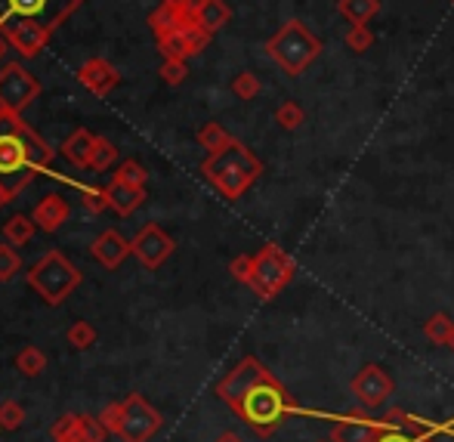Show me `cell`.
<instances>
[{"instance_id":"obj_1","label":"cell","mask_w":454,"mask_h":442,"mask_svg":"<svg viewBox=\"0 0 454 442\" xmlns=\"http://www.w3.org/2000/svg\"><path fill=\"white\" fill-rule=\"evenodd\" d=\"M216 396L260 437H272L297 408L285 383L254 356H245L216 383Z\"/></svg>"},{"instance_id":"obj_2","label":"cell","mask_w":454,"mask_h":442,"mask_svg":"<svg viewBox=\"0 0 454 442\" xmlns=\"http://www.w3.org/2000/svg\"><path fill=\"white\" fill-rule=\"evenodd\" d=\"M53 164V149L19 112L0 108V208Z\"/></svg>"},{"instance_id":"obj_3","label":"cell","mask_w":454,"mask_h":442,"mask_svg":"<svg viewBox=\"0 0 454 442\" xmlns=\"http://www.w3.org/2000/svg\"><path fill=\"white\" fill-rule=\"evenodd\" d=\"M201 174L223 198L235 201V198H241L257 183V177L263 174V162H260L245 143L232 139V143L223 146L220 152H210V155L204 158Z\"/></svg>"},{"instance_id":"obj_4","label":"cell","mask_w":454,"mask_h":442,"mask_svg":"<svg viewBox=\"0 0 454 442\" xmlns=\"http://www.w3.org/2000/svg\"><path fill=\"white\" fill-rule=\"evenodd\" d=\"M266 53H270V59L281 68V72L291 75V78H297V75H303L306 68L318 59V53H322V41H318V37L312 35L300 19H291V22H285L270 37Z\"/></svg>"},{"instance_id":"obj_5","label":"cell","mask_w":454,"mask_h":442,"mask_svg":"<svg viewBox=\"0 0 454 442\" xmlns=\"http://www.w3.org/2000/svg\"><path fill=\"white\" fill-rule=\"evenodd\" d=\"M99 421L106 424L108 433H114L124 442H149L161 427V414L139 393H130L127 399L106 406L99 412Z\"/></svg>"},{"instance_id":"obj_6","label":"cell","mask_w":454,"mask_h":442,"mask_svg":"<svg viewBox=\"0 0 454 442\" xmlns=\"http://www.w3.org/2000/svg\"><path fill=\"white\" fill-rule=\"evenodd\" d=\"M28 285L37 291V297L50 306H59L68 300V294L81 285V269L59 251H47L35 266L28 269Z\"/></svg>"},{"instance_id":"obj_7","label":"cell","mask_w":454,"mask_h":442,"mask_svg":"<svg viewBox=\"0 0 454 442\" xmlns=\"http://www.w3.org/2000/svg\"><path fill=\"white\" fill-rule=\"evenodd\" d=\"M294 272H297L294 257H287L278 245H266L254 254V272H251L247 288H251L260 300H272L291 285Z\"/></svg>"},{"instance_id":"obj_8","label":"cell","mask_w":454,"mask_h":442,"mask_svg":"<svg viewBox=\"0 0 454 442\" xmlns=\"http://www.w3.org/2000/svg\"><path fill=\"white\" fill-rule=\"evenodd\" d=\"M84 0H0V25L37 22L56 31Z\"/></svg>"},{"instance_id":"obj_9","label":"cell","mask_w":454,"mask_h":442,"mask_svg":"<svg viewBox=\"0 0 454 442\" xmlns=\"http://www.w3.org/2000/svg\"><path fill=\"white\" fill-rule=\"evenodd\" d=\"M210 37L214 35H207V31L192 19V6H189V12H185L174 28L158 35V50H161L164 59H192V56H198L207 47Z\"/></svg>"},{"instance_id":"obj_10","label":"cell","mask_w":454,"mask_h":442,"mask_svg":"<svg viewBox=\"0 0 454 442\" xmlns=\"http://www.w3.org/2000/svg\"><path fill=\"white\" fill-rule=\"evenodd\" d=\"M37 96H41V84H37V78L25 66L6 62L0 68V108H10V112L22 114Z\"/></svg>"},{"instance_id":"obj_11","label":"cell","mask_w":454,"mask_h":442,"mask_svg":"<svg viewBox=\"0 0 454 442\" xmlns=\"http://www.w3.org/2000/svg\"><path fill=\"white\" fill-rule=\"evenodd\" d=\"M439 433H442V424H430V421L414 418L402 408H393L383 418L374 442H439Z\"/></svg>"},{"instance_id":"obj_12","label":"cell","mask_w":454,"mask_h":442,"mask_svg":"<svg viewBox=\"0 0 454 442\" xmlns=\"http://www.w3.org/2000/svg\"><path fill=\"white\" fill-rule=\"evenodd\" d=\"M349 390H353V396L362 402V408L374 412V408H380L383 402H387L389 396H393L395 383H393V377H389L387 368H380V365L368 362V365H362L359 375L353 377Z\"/></svg>"},{"instance_id":"obj_13","label":"cell","mask_w":454,"mask_h":442,"mask_svg":"<svg viewBox=\"0 0 454 442\" xmlns=\"http://www.w3.org/2000/svg\"><path fill=\"white\" fill-rule=\"evenodd\" d=\"M130 245H133V257H137L145 269H158L176 248L174 239H170L158 223H149V226L139 229L137 239H133Z\"/></svg>"},{"instance_id":"obj_14","label":"cell","mask_w":454,"mask_h":442,"mask_svg":"<svg viewBox=\"0 0 454 442\" xmlns=\"http://www.w3.org/2000/svg\"><path fill=\"white\" fill-rule=\"evenodd\" d=\"M53 442H106L108 430L99 421V414H62L53 427H50Z\"/></svg>"},{"instance_id":"obj_15","label":"cell","mask_w":454,"mask_h":442,"mask_svg":"<svg viewBox=\"0 0 454 442\" xmlns=\"http://www.w3.org/2000/svg\"><path fill=\"white\" fill-rule=\"evenodd\" d=\"M0 35L6 37V43H10L12 50H19V56L35 59L41 50H47L53 31L37 22H6V25H0Z\"/></svg>"},{"instance_id":"obj_16","label":"cell","mask_w":454,"mask_h":442,"mask_svg":"<svg viewBox=\"0 0 454 442\" xmlns=\"http://www.w3.org/2000/svg\"><path fill=\"white\" fill-rule=\"evenodd\" d=\"M380 421L368 418L362 412H353V414H343L340 421L334 424V433H331V442H374L377 433H380Z\"/></svg>"},{"instance_id":"obj_17","label":"cell","mask_w":454,"mask_h":442,"mask_svg":"<svg viewBox=\"0 0 454 442\" xmlns=\"http://www.w3.org/2000/svg\"><path fill=\"white\" fill-rule=\"evenodd\" d=\"M90 254L106 269H118L133 254V245L118 233V229H106V233L96 235V241L90 245Z\"/></svg>"},{"instance_id":"obj_18","label":"cell","mask_w":454,"mask_h":442,"mask_svg":"<svg viewBox=\"0 0 454 442\" xmlns=\"http://www.w3.org/2000/svg\"><path fill=\"white\" fill-rule=\"evenodd\" d=\"M78 81L90 90L93 96H108L121 84V75L108 59H87L84 66L78 68Z\"/></svg>"},{"instance_id":"obj_19","label":"cell","mask_w":454,"mask_h":442,"mask_svg":"<svg viewBox=\"0 0 454 442\" xmlns=\"http://www.w3.org/2000/svg\"><path fill=\"white\" fill-rule=\"evenodd\" d=\"M68 214H72V208H68L66 198L50 192V195H43L41 201H37V208L31 210V220H35L37 229H43V233H56V229L68 220Z\"/></svg>"},{"instance_id":"obj_20","label":"cell","mask_w":454,"mask_h":442,"mask_svg":"<svg viewBox=\"0 0 454 442\" xmlns=\"http://www.w3.org/2000/svg\"><path fill=\"white\" fill-rule=\"evenodd\" d=\"M192 19H195L207 35H216V31L229 25L232 10H229L226 0H195V4H192Z\"/></svg>"},{"instance_id":"obj_21","label":"cell","mask_w":454,"mask_h":442,"mask_svg":"<svg viewBox=\"0 0 454 442\" xmlns=\"http://www.w3.org/2000/svg\"><path fill=\"white\" fill-rule=\"evenodd\" d=\"M106 195H108V208L118 217H130L133 210L145 201V189L127 185V183H121V179H112V183L106 185Z\"/></svg>"},{"instance_id":"obj_22","label":"cell","mask_w":454,"mask_h":442,"mask_svg":"<svg viewBox=\"0 0 454 442\" xmlns=\"http://www.w3.org/2000/svg\"><path fill=\"white\" fill-rule=\"evenodd\" d=\"M93 146H96L93 133L87 130V127H78V130L62 143V155H66V162H72L74 168H90Z\"/></svg>"},{"instance_id":"obj_23","label":"cell","mask_w":454,"mask_h":442,"mask_svg":"<svg viewBox=\"0 0 454 442\" xmlns=\"http://www.w3.org/2000/svg\"><path fill=\"white\" fill-rule=\"evenodd\" d=\"M424 335H427V341L436 343V347H451L454 319L449 316V312H433V316L424 322Z\"/></svg>"},{"instance_id":"obj_24","label":"cell","mask_w":454,"mask_h":442,"mask_svg":"<svg viewBox=\"0 0 454 442\" xmlns=\"http://www.w3.org/2000/svg\"><path fill=\"white\" fill-rule=\"evenodd\" d=\"M337 10L349 25H368L380 12V0H340Z\"/></svg>"},{"instance_id":"obj_25","label":"cell","mask_w":454,"mask_h":442,"mask_svg":"<svg viewBox=\"0 0 454 442\" xmlns=\"http://www.w3.org/2000/svg\"><path fill=\"white\" fill-rule=\"evenodd\" d=\"M35 229H37V223L31 220V217H22V214L10 217V220L4 223V239H6V245H12V248L28 245V241L35 239Z\"/></svg>"},{"instance_id":"obj_26","label":"cell","mask_w":454,"mask_h":442,"mask_svg":"<svg viewBox=\"0 0 454 442\" xmlns=\"http://www.w3.org/2000/svg\"><path fill=\"white\" fill-rule=\"evenodd\" d=\"M235 137H229V130L223 124H216V121H207V124L198 130V143H201V149H207V155L210 152H220L223 146H229Z\"/></svg>"},{"instance_id":"obj_27","label":"cell","mask_w":454,"mask_h":442,"mask_svg":"<svg viewBox=\"0 0 454 442\" xmlns=\"http://www.w3.org/2000/svg\"><path fill=\"white\" fill-rule=\"evenodd\" d=\"M16 368L22 371L25 377H37L43 368H47V356H43V350H37V347H22L16 353Z\"/></svg>"},{"instance_id":"obj_28","label":"cell","mask_w":454,"mask_h":442,"mask_svg":"<svg viewBox=\"0 0 454 442\" xmlns=\"http://www.w3.org/2000/svg\"><path fill=\"white\" fill-rule=\"evenodd\" d=\"M96 328L90 322H84V319H81V322H72L68 325V331H66V341H68V347L72 350H90L93 343H96Z\"/></svg>"},{"instance_id":"obj_29","label":"cell","mask_w":454,"mask_h":442,"mask_svg":"<svg viewBox=\"0 0 454 442\" xmlns=\"http://www.w3.org/2000/svg\"><path fill=\"white\" fill-rule=\"evenodd\" d=\"M114 158H118V146L112 143V139L106 137H96V146H93V158H90V170H108L114 164Z\"/></svg>"},{"instance_id":"obj_30","label":"cell","mask_w":454,"mask_h":442,"mask_svg":"<svg viewBox=\"0 0 454 442\" xmlns=\"http://www.w3.org/2000/svg\"><path fill=\"white\" fill-rule=\"evenodd\" d=\"M25 424V408L16 399H4L0 402V430L12 433Z\"/></svg>"},{"instance_id":"obj_31","label":"cell","mask_w":454,"mask_h":442,"mask_svg":"<svg viewBox=\"0 0 454 442\" xmlns=\"http://www.w3.org/2000/svg\"><path fill=\"white\" fill-rule=\"evenodd\" d=\"M114 179H121V183H127V185H137V189H145V179H149V170H145L139 162H133V158H127V162L118 168V174H114Z\"/></svg>"},{"instance_id":"obj_32","label":"cell","mask_w":454,"mask_h":442,"mask_svg":"<svg viewBox=\"0 0 454 442\" xmlns=\"http://www.w3.org/2000/svg\"><path fill=\"white\" fill-rule=\"evenodd\" d=\"M303 118H306L303 108H300L297 102H291V99L281 102V106L275 108V121H278V124L285 127V130H297V127L303 124Z\"/></svg>"},{"instance_id":"obj_33","label":"cell","mask_w":454,"mask_h":442,"mask_svg":"<svg viewBox=\"0 0 454 442\" xmlns=\"http://www.w3.org/2000/svg\"><path fill=\"white\" fill-rule=\"evenodd\" d=\"M343 41H347V47L353 50V53H364V50L374 43V35H371L368 25H353V28L347 31V37H343Z\"/></svg>"},{"instance_id":"obj_34","label":"cell","mask_w":454,"mask_h":442,"mask_svg":"<svg viewBox=\"0 0 454 442\" xmlns=\"http://www.w3.org/2000/svg\"><path fill=\"white\" fill-rule=\"evenodd\" d=\"M232 93L239 96V99H254V96L260 93V81H257V75H254V72H241V75H235V81H232Z\"/></svg>"},{"instance_id":"obj_35","label":"cell","mask_w":454,"mask_h":442,"mask_svg":"<svg viewBox=\"0 0 454 442\" xmlns=\"http://www.w3.org/2000/svg\"><path fill=\"white\" fill-rule=\"evenodd\" d=\"M158 75H161V81L168 87H180L185 81V75H189V68H185V59H164V66Z\"/></svg>"},{"instance_id":"obj_36","label":"cell","mask_w":454,"mask_h":442,"mask_svg":"<svg viewBox=\"0 0 454 442\" xmlns=\"http://www.w3.org/2000/svg\"><path fill=\"white\" fill-rule=\"evenodd\" d=\"M22 269V257L12 251V245H0V281H10Z\"/></svg>"},{"instance_id":"obj_37","label":"cell","mask_w":454,"mask_h":442,"mask_svg":"<svg viewBox=\"0 0 454 442\" xmlns=\"http://www.w3.org/2000/svg\"><path fill=\"white\" fill-rule=\"evenodd\" d=\"M81 195H84V208L90 214H102L108 208V195L106 189H93V185H81Z\"/></svg>"},{"instance_id":"obj_38","label":"cell","mask_w":454,"mask_h":442,"mask_svg":"<svg viewBox=\"0 0 454 442\" xmlns=\"http://www.w3.org/2000/svg\"><path fill=\"white\" fill-rule=\"evenodd\" d=\"M229 272L247 285V281H251V272H254V257H251V254H239V257L229 264Z\"/></svg>"},{"instance_id":"obj_39","label":"cell","mask_w":454,"mask_h":442,"mask_svg":"<svg viewBox=\"0 0 454 442\" xmlns=\"http://www.w3.org/2000/svg\"><path fill=\"white\" fill-rule=\"evenodd\" d=\"M214 442H245L239 437V433H223V437H216Z\"/></svg>"},{"instance_id":"obj_40","label":"cell","mask_w":454,"mask_h":442,"mask_svg":"<svg viewBox=\"0 0 454 442\" xmlns=\"http://www.w3.org/2000/svg\"><path fill=\"white\" fill-rule=\"evenodd\" d=\"M161 4H170V6H192L195 0H161Z\"/></svg>"},{"instance_id":"obj_41","label":"cell","mask_w":454,"mask_h":442,"mask_svg":"<svg viewBox=\"0 0 454 442\" xmlns=\"http://www.w3.org/2000/svg\"><path fill=\"white\" fill-rule=\"evenodd\" d=\"M6 47H10V43H6V37L0 35V59H4V53H6Z\"/></svg>"},{"instance_id":"obj_42","label":"cell","mask_w":454,"mask_h":442,"mask_svg":"<svg viewBox=\"0 0 454 442\" xmlns=\"http://www.w3.org/2000/svg\"><path fill=\"white\" fill-rule=\"evenodd\" d=\"M442 433H451L454 437V418H451V424H442Z\"/></svg>"},{"instance_id":"obj_43","label":"cell","mask_w":454,"mask_h":442,"mask_svg":"<svg viewBox=\"0 0 454 442\" xmlns=\"http://www.w3.org/2000/svg\"><path fill=\"white\" fill-rule=\"evenodd\" d=\"M451 350H454V341H451Z\"/></svg>"},{"instance_id":"obj_44","label":"cell","mask_w":454,"mask_h":442,"mask_svg":"<svg viewBox=\"0 0 454 442\" xmlns=\"http://www.w3.org/2000/svg\"><path fill=\"white\" fill-rule=\"evenodd\" d=\"M322 442H328V439H322Z\"/></svg>"}]
</instances>
